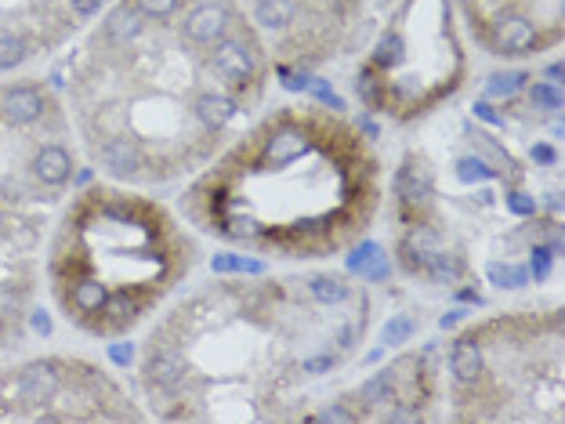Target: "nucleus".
Returning <instances> with one entry per match:
<instances>
[{
  "label": "nucleus",
  "mask_w": 565,
  "mask_h": 424,
  "mask_svg": "<svg viewBox=\"0 0 565 424\" xmlns=\"http://www.w3.org/2000/svg\"><path fill=\"white\" fill-rule=\"evenodd\" d=\"M214 69H218L229 84L243 87V84L254 80L258 58H254V51H251L247 40H240V36H222V40H214Z\"/></svg>",
  "instance_id": "nucleus-1"
},
{
  "label": "nucleus",
  "mask_w": 565,
  "mask_h": 424,
  "mask_svg": "<svg viewBox=\"0 0 565 424\" xmlns=\"http://www.w3.org/2000/svg\"><path fill=\"white\" fill-rule=\"evenodd\" d=\"M58 389H62V378L55 363H29L15 381V396L22 407H44L58 396Z\"/></svg>",
  "instance_id": "nucleus-2"
},
{
  "label": "nucleus",
  "mask_w": 565,
  "mask_h": 424,
  "mask_svg": "<svg viewBox=\"0 0 565 424\" xmlns=\"http://www.w3.org/2000/svg\"><path fill=\"white\" fill-rule=\"evenodd\" d=\"M493 44L501 54H526L537 47V25L519 11H504L493 22Z\"/></svg>",
  "instance_id": "nucleus-3"
},
{
  "label": "nucleus",
  "mask_w": 565,
  "mask_h": 424,
  "mask_svg": "<svg viewBox=\"0 0 565 424\" xmlns=\"http://www.w3.org/2000/svg\"><path fill=\"white\" fill-rule=\"evenodd\" d=\"M312 149V142H308V134L301 131V127H293V123H286L280 127L269 142H265V149H262V160H258V167H265V171H282V167H290L293 160H301L304 153Z\"/></svg>",
  "instance_id": "nucleus-4"
},
{
  "label": "nucleus",
  "mask_w": 565,
  "mask_h": 424,
  "mask_svg": "<svg viewBox=\"0 0 565 424\" xmlns=\"http://www.w3.org/2000/svg\"><path fill=\"white\" fill-rule=\"evenodd\" d=\"M225 29H229V7L225 4H214V0L193 7L189 18H185V36L193 44H214V40L225 36Z\"/></svg>",
  "instance_id": "nucleus-5"
},
{
  "label": "nucleus",
  "mask_w": 565,
  "mask_h": 424,
  "mask_svg": "<svg viewBox=\"0 0 565 424\" xmlns=\"http://www.w3.org/2000/svg\"><path fill=\"white\" fill-rule=\"evenodd\" d=\"M98 160H102V167L105 171H113V174H138L142 167H145V153H142V145L134 142V138H124V134H116V138H105L102 145H98Z\"/></svg>",
  "instance_id": "nucleus-6"
},
{
  "label": "nucleus",
  "mask_w": 565,
  "mask_h": 424,
  "mask_svg": "<svg viewBox=\"0 0 565 424\" xmlns=\"http://www.w3.org/2000/svg\"><path fill=\"white\" fill-rule=\"evenodd\" d=\"M29 167H33V178H36L40 185H47V189H58V185H65V182L73 178V156H69L62 145H44V149H36Z\"/></svg>",
  "instance_id": "nucleus-7"
},
{
  "label": "nucleus",
  "mask_w": 565,
  "mask_h": 424,
  "mask_svg": "<svg viewBox=\"0 0 565 424\" xmlns=\"http://www.w3.org/2000/svg\"><path fill=\"white\" fill-rule=\"evenodd\" d=\"M0 113H4V120H11V123H33V120H40V113H44V94H40L36 87H29V84L11 87V91L0 94Z\"/></svg>",
  "instance_id": "nucleus-8"
},
{
  "label": "nucleus",
  "mask_w": 565,
  "mask_h": 424,
  "mask_svg": "<svg viewBox=\"0 0 565 424\" xmlns=\"http://www.w3.org/2000/svg\"><path fill=\"white\" fill-rule=\"evenodd\" d=\"M450 370L457 385H475L482 378V345L475 338H457L450 352Z\"/></svg>",
  "instance_id": "nucleus-9"
},
{
  "label": "nucleus",
  "mask_w": 565,
  "mask_h": 424,
  "mask_svg": "<svg viewBox=\"0 0 565 424\" xmlns=\"http://www.w3.org/2000/svg\"><path fill=\"white\" fill-rule=\"evenodd\" d=\"M185 374H189V367H185V360H182L174 349H160V352H153L149 363H145V378H149L156 389H178V385L185 381Z\"/></svg>",
  "instance_id": "nucleus-10"
},
{
  "label": "nucleus",
  "mask_w": 565,
  "mask_h": 424,
  "mask_svg": "<svg viewBox=\"0 0 565 424\" xmlns=\"http://www.w3.org/2000/svg\"><path fill=\"white\" fill-rule=\"evenodd\" d=\"M348 272H359L362 280L381 283V280H388L392 265H388V254L381 251V243L366 240V243H359V247L348 254Z\"/></svg>",
  "instance_id": "nucleus-11"
},
{
  "label": "nucleus",
  "mask_w": 565,
  "mask_h": 424,
  "mask_svg": "<svg viewBox=\"0 0 565 424\" xmlns=\"http://www.w3.org/2000/svg\"><path fill=\"white\" fill-rule=\"evenodd\" d=\"M196 116H200V123L203 127H211V131H218V127H225L233 116H236V102L229 98V94H214V91H207V94H200L196 98Z\"/></svg>",
  "instance_id": "nucleus-12"
},
{
  "label": "nucleus",
  "mask_w": 565,
  "mask_h": 424,
  "mask_svg": "<svg viewBox=\"0 0 565 424\" xmlns=\"http://www.w3.org/2000/svg\"><path fill=\"white\" fill-rule=\"evenodd\" d=\"M395 189H399V196H402L406 203H424V200L431 196V178H428L424 167L406 163V167L399 171V178H395Z\"/></svg>",
  "instance_id": "nucleus-13"
},
{
  "label": "nucleus",
  "mask_w": 565,
  "mask_h": 424,
  "mask_svg": "<svg viewBox=\"0 0 565 424\" xmlns=\"http://www.w3.org/2000/svg\"><path fill=\"white\" fill-rule=\"evenodd\" d=\"M142 33V11L138 7H120V11H113V18L105 22V36L113 40V44H127V40H134Z\"/></svg>",
  "instance_id": "nucleus-14"
},
{
  "label": "nucleus",
  "mask_w": 565,
  "mask_h": 424,
  "mask_svg": "<svg viewBox=\"0 0 565 424\" xmlns=\"http://www.w3.org/2000/svg\"><path fill=\"white\" fill-rule=\"evenodd\" d=\"M421 272H428L435 283H457L461 272H464V261H461L457 254H446V251L439 247L435 254L424 258V269H421Z\"/></svg>",
  "instance_id": "nucleus-15"
},
{
  "label": "nucleus",
  "mask_w": 565,
  "mask_h": 424,
  "mask_svg": "<svg viewBox=\"0 0 565 424\" xmlns=\"http://www.w3.org/2000/svg\"><path fill=\"white\" fill-rule=\"evenodd\" d=\"M293 0H258L254 7V22L265 25V29H282L293 22Z\"/></svg>",
  "instance_id": "nucleus-16"
},
{
  "label": "nucleus",
  "mask_w": 565,
  "mask_h": 424,
  "mask_svg": "<svg viewBox=\"0 0 565 424\" xmlns=\"http://www.w3.org/2000/svg\"><path fill=\"white\" fill-rule=\"evenodd\" d=\"M69 298H73V305H76L80 312H102L109 291H105V283H98V280H80V283L73 287Z\"/></svg>",
  "instance_id": "nucleus-17"
},
{
  "label": "nucleus",
  "mask_w": 565,
  "mask_h": 424,
  "mask_svg": "<svg viewBox=\"0 0 565 424\" xmlns=\"http://www.w3.org/2000/svg\"><path fill=\"white\" fill-rule=\"evenodd\" d=\"M392 392H395V374H392V370H377V374L359 389V399H362L366 407H381V403L392 399Z\"/></svg>",
  "instance_id": "nucleus-18"
},
{
  "label": "nucleus",
  "mask_w": 565,
  "mask_h": 424,
  "mask_svg": "<svg viewBox=\"0 0 565 424\" xmlns=\"http://www.w3.org/2000/svg\"><path fill=\"white\" fill-rule=\"evenodd\" d=\"M486 276L497 283V287H508V291H522L530 283V269L522 265H504V261H490L486 265Z\"/></svg>",
  "instance_id": "nucleus-19"
},
{
  "label": "nucleus",
  "mask_w": 565,
  "mask_h": 424,
  "mask_svg": "<svg viewBox=\"0 0 565 424\" xmlns=\"http://www.w3.org/2000/svg\"><path fill=\"white\" fill-rule=\"evenodd\" d=\"M402 58H406V44H402V36H399V33H384V36L377 40L373 62H377L381 69H395Z\"/></svg>",
  "instance_id": "nucleus-20"
},
{
  "label": "nucleus",
  "mask_w": 565,
  "mask_h": 424,
  "mask_svg": "<svg viewBox=\"0 0 565 424\" xmlns=\"http://www.w3.org/2000/svg\"><path fill=\"white\" fill-rule=\"evenodd\" d=\"M308 287H312V298H315L319 305H337V301L348 298V287H344L337 276H315Z\"/></svg>",
  "instance_id": "nucleus-21"
},
{
  "label": "nucleus",
  "mask_w": 565,
  "mask_h": 424,
  "mask_svg": "<svg viewBox=\"0 0 565 424\" xmlns=\"http://www.w3.org/2000/svg\"><path fill=\"white\" fill-rule=\"evenodd\" d=\"M211 269L214 272H251V276H258V272H265V265L262 261H251V258H240V254H214L211 258Z\"/></svg>",
  "instance_id": "nucleus-22"
},
{
  "label": "nucleus",
  "mask_w": 565,
  "mask_h": 424,
  "mask_svg": "<svg viewBox=\"0 0 565 424\" xmlns=\"http://www.w3.org/2000/svg\"><path fill=\"white\" fill-rule=\"evenodd\" d=\"M526 80H530V76H526V73H519V69H515V73H497V76H490L486 91H490L493 98H511L515 91H522V87H526Z\"/></svg>",
  "instance_id": "nucleus-23"
},
{
  "label": "nucleus",
  "mask_w": 565,
  "mask_h": 424,
  "mask_svg": "<svg viewBox=\"0 0 565 424\" xmlns=\"http://www.w3.org/2000/svg\"><path fill=\"white\" fill-rule=\"evenodd\" d=\"M29 58V47H25V40L22 36H0V73L4 69H15V65H22Z\"/></svg>",
  "instance_id": "nucleus-24"
},
{
  "label": "nucleus",
  "mask_w": 565,
  "mask_h": 424,
  "mask_svg": "<svg viewBox=\"0 0 565 424\" xmlns=\"http://www.w3.org/2000/svg\"><path fill=\"white\" fill-rule=\"evenodd\" d=\"M562 251V240H555V243H540V247H533V258H530V272H533V280H548L551 276V261H555V254Z\"/></svg>",
  "instance_id": "nucleus-25"
},
{
  "label": "nucleus",
  "mask_w": 565,
  "mask_h": 424,
  "mask_svg": "<svg viewBox=\"0 0 565 424\" xmlns=\"http://www.w3.org/2000/svg\"><path fill=\"white\" fill-rule=\"evenodd\" d=\"M413 330H417V323H413L410 316H392V320L384 323L381 338H384V345H402V341L413 338Z\"/></svg>",
  "instance_id": "nucleus-26"
},
{
  "label": "nucleus",
  "mask_w": 565,
  "mask_h": 424,
  "mask_svg": "<svg viewBox=\"0 0 565 424\" xmlns=\"http://www.w3.org/2000/svg\"><path fill=\"white\" fill-rule=\"evenodd\" d=\"M457 178L461 182H490L493 178V167H486L479 156H464V160H457Z\"/></svg>",
  "instance_id": "nucleus-27"
},
{
  "label": "nucleus",
  "mask_w": 565,
  "mask_h": 424,
  "mask_svg": "<svg viewBox=\"0 0 565 424\" xmlns=\"http://www.w3.org/2000/svg\"><path fill=\"white\" fill-rule=\"evenodd\" d=\"M530 102L540 105V109H562V91L548 80V84H533L530 87Z\"/></svg>",
  "instance_id": "nucleus-28"
},
{
  "label": "nucleus",
  "mask_w": 565,
  "mask_h": 424,
  "mask_svg": "<svg viewBox=\"0 0 565 424\" xmlns=\"http://www.w3.org/2000/svg\"><path fill=\"white\" fill-rule=\"evenodd\" d=\"M182 0H134V7L145 15V18H167L178 11Z\"/></svg>",
  "instance_id": "nucleus-29"
},
{
  "label": "nucleus",
  "mask_w": 565,
  "mask_h": 424,
  "mask_svg": "<svg viewBox=\"0 0 565 424\" xmlns=\"http://www.w3.org/2000/svg\"><path fill=\"white\" fill-rule=\"evenodd\" d=\"M508 211L519 214V218H533V214H537V200H533L530 192H511V196H508Z\"/></svg>",
  "instance_id": "nucleus-30"
},
{
  "label": "nucleus",
  "mask_w": 565,
  "mask_h": 424,
  "mask_svg": "<svg viewBox=\"0 0 565 424\" xmlns=\"http://www.w3.org/2000/svg\"><path fill=\"white\" fill-rule=\"evenodd\" d=\"M308 91H312V94H315L322 105H330V109H344V102L333 94V87H330L326 80H308Z\"/></svg>",
  "instance_id": "nucleus-31"
},
{
  "label": "nucleus",
  "mask_w": 565,
  "mask_h": 424,
  "mask_svg": "<svg viewBox=\"0 0 565 424\" xmlns=\"http://www.w3.org/2000/svg\"><path fill=\"white\" fill-rule=\"evenodd\" d=\"M355 418H359V414H352V410H344V407H326V410L315 414V421L319 424H352Z\"/></svg>",
  "instance_id": "nucleus-32"
},
{
  "label": "nucleus",
  "mask_w": 565,
  "mask_h": 424,
  "mask_svg": "<svg viewBox=\"0 0 565 424\" xmlns=\"http://www.w3.org/2000/svg\"><path fill=\"white\" fill-rule=\"evenodd\" d=\"M109 360H113L116 367H127V363L134 360V345H131V341H116V345H109Z\"/></svg>",
  "instance_id": "nucleus-33"
},
{
  "label": "nucleus",
  "mask_w": 565,
  "mask_h": 424,
  "mask_svg": "<svg viewBox=\"0 0 565 424\" xmlns=\"http://www.w3.org/2000/svg\"><path fill=\"white\" fill-rule=\"evenodd\" d=\"M280 76H282V87H290V91H308V80H312V76L290 73V69H280Z\"/></svg>",
  "instance_id": "nucleus-34"
},
{
  "label": "nucleus",
  "mask_w": 565,
  "mask_h": 424,
  "mask_svg": "<svg viewBox=\"0 0 565 424\" xmlns=\"http://www.w3.org/2000/svg\"><path fill=\"white\" fill-rule=\"evenodd\" d=\"M330 367H333V356H312L301 363V370H308V374H326Z\"/></svg>",
  "instance_id": "nucleus-35"
},
{
  "label": "nucleus",
  "mask_w": 565,
  "mask_h": 424,
  "mask_svg": "<svg viewBox=\"0 0 565 424\" xmlns=\"http://www.w3.org/2000/svg\"><path fill=\"white\" fill-rule=\"evenodd\" d=\"M29 327H33L40 338H47V334H51V316H47L44 309H36V312L29 316Z\"/></svg>",
  "instance_id": "nucleus-36"
},
{
  "label": "nucleus",
  "mask_w": 565,
  "mask_h": 424,
  "mask_svg": "<svg viewBox=\"0 0 565 424\" xmlns=\"http://www.w3.org/2000/svg\"><path fill=\"white\" fill-rule=\"evenodd\" d=\"M69 4H73V11H76L80 18H91V15H98V11H102V4H105V0H69Z\"/></svg>",
  "instance_id": "nucleus-37"
},
{
  "label": "nucleus",
  "mask_w": 565,
  "mask_h": 424,
  "mask_svg": "<svg viewBox=\"0 0 565 424\" xmlns=\"http://www.w3.org/2000/svg\"><path fill=\"white\" fill-rule=\"evenodd\" d=\"M229 232H233V236H258V232H262V229H258V222H254V218H243V222H240V218H236V222H233V229H229Z\"/></svg>",
  "instance_id": "nucleus-38"
},
{
  "label": "nucleus",
  "mask_w": 565,
  "mask_h": 424,
  "mask_svg": "<svg viewBox=\"0 0 565 424\" xmlns=\"http://www.w3.org/2000/svg\"><path fill=\"white\" fill-rule=\"evenodd\" d=\"M355 87H359V94H362V98H366L370 105L377 102V91H373V76H370V73H362V76L355 80Z\"/></svg>",
  "instance_id": "nucleus-39"
},
{
  "label": "nucleus",
  "mask_w": 565,
  "mask_h": 424,
  "mask_svg": "<svg viewBox=\"0 0 565 424\" xmlns=\"http://www.w3.org/2000/svg\"><path fill=\"white\" fill-rule=\"evenodd\" d=\"M475 116H482V120H486V123H493V127H504V116H497V113H493V105H486V102H479V105H475Z\"/></svg>",
  "instance_id": "nucleus-40"
},
{
  "label": "nucleus",
  "mask_w": 565,
  "mask_h": 424,
  "mask_svg": "<svg viewBox=\"0 0 565 424\" xmlns=\"http://www.w3.org/2000/svg\"><path fill=\"white\" fill-rule=\"evenodd\" d=\"M533 160H537V163H555L559 156H555L551 145H533Z\"/></svg>",
  "instance_id": "nucleus-41"
},
{
  "label": "nucleus",
  "mask_w": 565,
  "mask_h": 424,
  "mask_svg": "<svg viewBox=\"0 0 565 424\" xmlns=\"http://www.w3.org/2000/svg\"><path fill=\"white\" fill-rule=\"evenodd\" d=\"M464 316H468V309H453L450 316H442V330H450V327H457V323H461Z\"/></svg>",
  "instance_id": "nucleus-42"
},
{
  "label": "nucleus",
  "mask_w": 565,
  "mask_h": 424,
  "mask_svg": "<svg viewBox=\"0 0 565 424\" xmlns=\"http://www.w3.org/2000/svg\"><path fill=\"white\" fill-rule=\"evenodd\" d=\"M384 421H421V414H417V410H395V414H388Z\"/></svg>",
  "instance_id": "nucleus-43"
},
{
  "label": "nucleus",
  "mask_w": 565,
  "mask_h": 424,
  "mask_svg": "<svg viewBox=\"0 0 565 424\" xmlns=\"http://www.w3.org/2000/svg\"><path fill=\"white\" fill-rule=\"evenodd\" d=\"M548 76H551V84H559V80L565 76V65H562V62H551V65H548Z\"/></svg>",
  "instance_id": "nucleus-44"
},
{
  "label": "nucleus",
  "mask_w": 565,
  "mask_h": 424,
  "mask_svg": "<svg viewBox=\"0 0 565 424\" xmlns=\"http://www.w3.org/2000/svg\"><path fill=\"white\" fill-rule=\"evenodd\" d=\"M0 229H4V214H0Z\"/></svg>",
  "instance_id": "nucleus-45"
}]
</instances>
